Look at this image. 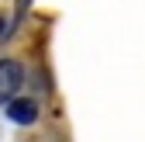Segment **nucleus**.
<instances>
[{
  "label": "nucleus",
  "instance_id": "nucleus-1",
  "mask_svg": "<svg viewBox=\"0 0 145 142\" xmlns=\"http://www.w3.org/2000/svg\"><path fill=\"white\" fill-rule=\"evenodd\" d=\"M21 87H24V69H21V62L0 59V104L14 101Z\"/></svg>",
  "mask_w": 145,
  "mask_h": 142
},
{
  "label": "nucleus",
  "instance_id": "nucleus-2",
  "mask_svg": "<svg viewBox=\"0 0 145 142\" xmlns=\"http://www.w3.org/2000/svg\"><path fill=\"white\" fill-rule=\"evenodd\" d=\"M7 118L14 121V125H35V118H38V108H35V101H7Z\"/></svg>",
  "mask_w": 145,
  "mask_h": 142
},
{
  "label": "nucleus",
  "instance_id": "nucleus-3",
  "mask_svg": "<svg viewBox=\"0 0 145 142\" xmlns=\"http://www.w3.org/2000/svg\"><path fill=\"white\" fill-rule=\"evenodd\" d=\"M0 31H4V17H0Z\"/></svg>",
  "mask_w": 145,
  "mask_h": 142
}]
</instances>
